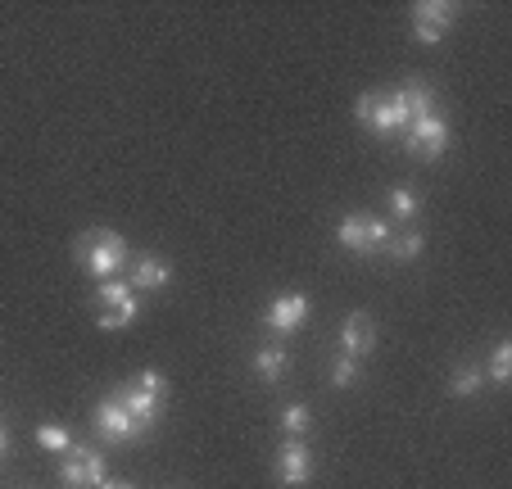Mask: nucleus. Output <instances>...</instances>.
Listing matches in <instances>:
<instances>
[{
	"mask_svg": "<svg viewBox=\"0 0 512 489\" xmlns=\"http://www.w3.org/2000/svg\"><path fill=\"white\" fill-rule=\"evenodd\" d=\"M100 489H136V485H127V480H105Z\"/></svg>",
	"mask_w": 512,
	"mask_h": 489,
	"instance_id": "nucleus-25",
	"label": "nucleus"
},
{
	"mask_svg": "<svg viewBox=\"0 0 512 489\" xmlns=\"http://www.w3.org/2000/svg\"><path fill=\"white\" fill-rule=\"evenodd\" d=\"M59 480H64V489H91L78 453H64V462H59Z\"/></svg>",
	"mask_w": 512,
	"mask_h": 489,
	"instance_id": "nucleus-19",
	"label": "nucleus"
},
{
	"mask_svg": "<svg viewBox=\"0 0 512 489\" xmlns=\"http://www.w3.org/2000/svg\"><path fill=\"white\" fill-rule=\"evenodd\" d=\"M354 114H358V123H368L372 127V136H395V132H408V109L399 105V96L390 91V96H381V91H368V96H358V105H354Z\"/></svg>",
	"mask_w": 512,
	"mask_h": 489,
	"instance_id": "nucleus-3",
	"label": "nucleus"
},
{
	"mask_svg": "<svg viewBox=\"0 0 512 489\" xmlns=\"http://www.w3.org/2000/svg\"><path fill=\"white\" fill-rule=\"evenodd\" d=\"M336 240L349 254H372V218L368 213H345L336 227Z\"/></svg>",
	"mask_w": 512,
	"mask_h": 489,
	"instance_id": "nucleus-11",
	"label": "nucleus"
},
{
	"mask_svg": "<svg viewBox=\"0 0 512 489\" xmlns=\"http://www.w3.org/2000/svg\"><path fill=\"white\" fill-rule=\"evenodd\" d=\"M96 431L105 435L109 444H132V440H141L150 426L136 422V417L123 408V399L114 394V399H100V403H96Z\"/></svg>",
	"mask_w": 512,
	"mask_h": 489,
	"instance_id": "nucleus-6",
	"label": "nucleus"
},
{
	"mask_svg": "<svg viewBox=\"0 0 512 489\" xmlns=\"http://www.w3.org/2000/svg\"><path fill=\"white\" fill-rule=\"evenodd\" d=\"M10 449V431H5V426H0V453Z\"/></svg>",
	"mask_w": 512,
	"mask_h": 489,
	"instance_id": "nucleus-26",
	"label": "nucleus"
},
{
	"mask_svg": "<svg viewBox=\"0 0 512 489\" xmlns=\"http://www.w3.org/2000/svg\"><path fill=\"white\" fill-rule=\"evenodd\" d=\"M454 19H458V5H449V0H422V5H413V37L422 46H440L449 37V28H454Z\"/></svg>",
	"mask_w": 512,
	"mask_h": 489,
	"instance_id": "nucleus-7",
	"label": "nucleus"
},
{
	"mask_svg": "<svg viewBox=\"0 0 512 489\" xmlns=\"http://www.w3.org/2000/svg\"><path fill=\"white\" fill-rule=\"evenodd\" d=\"M422 250H426V236H422V231H404V236H390V245H386V254H390V259H399V263H413Z\"/></svg>",
	"mask_w": 512,
	"mask_h": 489,
	"instance_id": "nucleus-15",
	"label": "nucleus"
},
{
	"mask_svg": "<svg viewBox=\"0 0 512 489\" xmlns=\"http://www.w3.org/2000/svg\"><path fill=\"white\" fill-rule=\"evenodd\" d=\"M78 458H82V471H87V485L91 489H100L105 485V453H96V449H78Z\"/></svg>",
	"mask_w": 512,
	"mask_h": 489,
	"instance_id": "nucleus-20",
	"label": "nucleus"
},
{
	"mask_svg": "<svg viewBox=\"0 0 512 489\" xmlns=\"http://www.w3.org/2000/svg\"><path fill=\"white\" fill-rule=\"evenodd\" d=\"M395 96H399V105L408 109V118L435 114V91H431V82H426V77H408V82L395 91Z\"/></svg>",
	"mask_w": 512,
	"mask_h": 489,
	"instance_id": "nucleus-13",
	"label": "nucleus"
},
{
	"mask_svg": "<svg viewBox=\"0 0 512 489\" xmlns=\"http://www.w3.org/2000/svg\"><path fill=\"white\" fill-rule=\"evenodd\" d=\"M404 145L413 159H445L449 150V123L445 114H426V118H413L404 132Z\"/></svg>",
	"mask_w": 512,
	"mask_h": 489,
	"instance_id": "nucleus-5",
	"label": "nucleus"
},
{
	"mask_svg": "<svg viewBox=\"0 0 512 489\" xmlns=\"http://www.w3.org/2000/svg\"><path fill=\"white\" fill-rule=\"evenodd\" d=\"M168 281H173V263L155 259V254H145V259L132 263V277H127V286H132V290H164Z\"/></svg>",
	"mask_w": 512,
	"mask_h": 489,
	"instance_id": "nucleus-12",
	"label": "nucleus"
},
{
	"mask_svg": "<svg viewBox=\"0 0 512 489\" xmlns=\"http://www.w3.org/2000/svg\"><path fill=\"white\" fill-rule=\"evenodd\" d=\"M354 381H358V358H345V354H340L336 363H331V385H336V390H349Z\"/></svg>",
	"mask_w": 512,
	"mask_h": 489,
	"instance_id": "nucleus-23",
	"label": "nucleus"
},
{
	"mask_svg": "<svg viewBox=\"0 0 512 489\" xmlns=\"http://www.w3.org/2000/svg\"><path fill=\"white\" fill-rule=\"evenodd\" d=\"M390 213H395V218H413L417 213V191L413 186H395V191H390Z\"/></svg>",
	"mask_w": 512,
	"mask_h": 489,
	"instance_id": "nucleus-22",
	"label": "nucleus"
},
{
	"mask_svg": "<svg viewBox=\"0 0 512 489\" xmlns=\"http://www.w3.org/2000/svg\"><path fill=\"white\" fill-rule=\"evenodd\" d=\"M481 381H485V376H481V367H458V372H454V381H449V390H454L458 399H467V394H476V390H481Z\"/></svg>",
	"mask_w": 512,
	"mask_h": 489,
	"instance_id": "nucleus-21",
	"label": "nucleus"
},
{
	"mask_svg": "<svg viewBox=\"0 0 512 489\" xmlns=\"http://www.w3.org/2000/svg\"><path fill=\"white\" fill-rule=\"evenodd\" d=\"M304 322H309V295H277L263 308V326L272 336H295Z\"/></svg>",
	"mask_w": 512,
	"mask_h": 489,
	"instance_id": "nucleus-8",
	"label": "nucleus"
},
{
	"mask_svg": "<svg viewBox=\"0 0 512 489\" xmlns=\"http://www.w3.org/2000/svg\"><path fill=\"white\" fill-rule=\"evenodd\" d=\"M37 444L50 453H73V435L64 426H37Z\"/></svg>",
	"mask_w": 512,
	"mask_h": 489,
	"instance_id": "nucleus-16",
	"label": "nucleus"
},
{
	"mask_svg": "<svg viewBox=\"0 0 512 489\" xmlns=\"http://www.w3.org/2000/svg\"><path fill=\"white\" fill-rule=\"evenodd\" d=\"M254 372H259L268 385H277L281 376H286V349H281V345H263L259 354H254Z\"/></svg>",
	"mask_w": 512,
	"mask_h": 489,
	"instance_id": "nucleus-14",
	"label": "nucleus"
},
{
	"mask_svg": "<svg viewBox=\"0 0 512 489\" xmlns=\"http://www.w3.org/2000/svg\"><path fill=\"white\" fill-rule=\"evenodd\" d=\"M118 399H123V408L136 417V422L155 426L159 413H164V399H168V381L164 372H141L127 390H118Z\"/></svg>",
	"mask_w": 512,
	"mask_h": 489,
	"instance_id": "nucleus-2",
	"label": "nucleus"
},
{
	"mask_svg": "<svg viewBox=\"0 0 512 489\" xmlns=\"http://www.w3.org/2000/svg\"><path fill=\"white\" fill-rule=\"evenodd\" d=\"M100 331H123V326L136 322L141 304H136V290L127 286V277H114V281H100Z\"/></svg>",
	"mask_w": 512,
	"mask_h": 489,
	"instance_id": "nucleus-4",
	"label": "nucleus"
},
{
	"mask_svg": "<svg viewBox=\"0 0 512 489\" xmlns=\"http://www.w3.org/2000/svg\"><path fill=\"white\" fill-rule=\"evenodd\" d=\"M390 236H395V231H390L381 218H372V254H381V250H386V245H390Z\"/></svg>",
	"mask_w": 512,
	"mask_h": 489,
	"instance_id": "nucleus-24",
	"label": "nucleus"
},
{
	"mask_svg": "<svg viewBox=\"0 0 512 489\" xmlns=\"http://www.w3.org/2000/svg\"><path fill=\"white\" fill-rule=\"evenodd\" d=\"M73 254H78V268L96 281H114V272L127 268V240L109 227H91L87 236H78Z\"/></svg>",
	"mask_w": 512,
	"mask_h": 489,
	"instance_id": "nucleus-1",
	"label": "nucleus"
},
{
	"mask_svg": "<svg viewBox=\"0 0 512 489\" xmlns=\"http://www.w3.org/2000/svg\"><path fill=\"white\" fill-rule=\"evenodd\" d=\"M508 372H512V340H499V345H494V358H490V381L508 385Z\"/></svg>",
	"mask_w": 512,
	"mask_h": 489,
	"instance_id": "nucleus-18",
	"label": "nucleus"
},
{
	"mask_svg": "<svg viewBox=\"0 0 512 489\" xmlns=\"http://www.w3.org/2000/svg\"><path fill=\"white\" fill-rule=\"evenodd\" d=\"M277 480L286 489H304L313 480V453L304 449V440H286L277 453Z\"/></svg>",
	"mask_w": 512,
	"mask_h": 489,
	"instance_id": "nucleus-9",
	"label": "nucleus"
},
{
	"mask_svg": "<svg viewBox=\"0 0 512 489\" xmlns=\"http://www.w3.org/2000/svg\"><path fill=\"white\" fill-rule=\"evenodd\" d=\"M309 422H313V417H309V408H304V403H290L286 413H281V431H286L290 440H300V435L309 431Z\"/></svg>",
	"mask_w": 512,
	"mask_h": 489,
	"instance_id": "nucleus-17",
	"label": "nucleus"
},
{
	"mask_svg": "<svg viewBox=\"0 0 512 489\" xmlns=\"http://www.w3.org/2000/svg\"><path fill=\"white\" fill-rule=\"evenodd\" d=\"M372 349H377V326H372V317L368 313H349L345 326H340V354L363 363Z\"/></svg>",
	"mask_w": 512,
	"mask_h": 489,
	"instance_id": "nucleus-10",
	"label": "nucleus"
}]
</instances>
